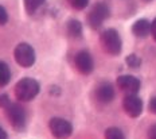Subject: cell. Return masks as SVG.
I'll use <instances>...</instances> for the list:
<instances>
[{"label":"cell","mask_w":156,"mask_h":139,"mask_svg":"<svg viewBox=\"0 0 156 139\" xmlns=\"http://www.w3.org/2000/svg\"><path fill=\"white\" fill-rule=\"evenodd\" d=\"M14 58L22 68H30L35 62V51L28 43H19L14 50Z\"/></svg>","instance_id":"3"},{"label":"cell","mask_w":156,"mask_h":139,"mask_svg":"<svg viewBox=\"0 0 156 139\" xmlns=\"http://www.w3.org/2000/svg\"><path fill=\"white\" fill-rule=\"evenodd\" d=\"M148 139H156V124L148 130Z\"/></svg>","instance_id":"20"},{"label":"cell","mask_w":156,"mask_h":139,"mask_svg":"<svg viewBox=\"0 0 156 139\" xmlns=\"http://www.w3.org/2000/svg\"><path fill=\"white\" fill-rule=\"evenodd\" d=\"M67 33L73 38L81 37V34H82V24L78 20H76V19H73V20H70L67 23Z\"/></svg>","instance_id":"13"},{"label":"cell","mask_w":156,"mask_h":139,"mask_svg":"<svg viewBox=\"0 0 156 139\" xmlns=\"http://www.w3.org/2000/svg\"><path fill=\"white\" fill-rule=\"evenodd\" d=\"M48 128L57 139H67L73 134V126L62 118H53L48 123Z\"/></svg>","instance_id":"6"},{"label":"cell","mask_w":156,"mask_h":139,"mask_svg":"<svg viewBox=\"0 0 156 139\" xmlns=\"http://www.w3.org/2000/svg\"><path fill=\"white\" fill-rule=\"evenodd\" d=\"M126 64H128L129 68H132V69H136V68L140 66V58L137 56H135V54H131V56L126 57Z\"/></svg>","instance_id":"17"},{"label":"cell","mask_w":156,"mask_h":139,"mask_svg":"<svg viewBox=\"0 0 156 139\" xmlns=\"http://www.w3.org/2000/svg\"><path fill=\"white\" fill-rule=\"evenodd\" d=\"M11 80V70L8 65L0 61V86H5Z\"/></svg>","instance_id":"12"},{"label":"cell","mask_w":156,"mask_h":139,"mask_svg":"<svg viewBox=\"0 0 156 139\" xmlns=\"http://www.w3.org/2000/svg\"><path fill=\"white\" fill-rule=\"evenodd\" d=\"M115 88L110 82H102L97 86L96 89V97L101 103H110L115 99Z\"/></svg>","instance_id":"10"},{"label":"cell","mask_w":156,"mask_h":139,"mask_svg":"<svg viewBox=\"0 0 156 139\" xmlns=\"http://www.w3.org/2000/svg\"><path fill=\"white\" fill-rule=\"evenodd\" d=\"M76 68L82 74H90L94 69L93 58L87 51H80L76 56Z\"/></svg>","instance_id":"9"},{"label":"cell","mask_w":156,"mask_h":139,"mask_svg":"<svg viewBox=\"0 0 156 139\" xmlns=\"http://www.w3.org/2000/svg\"><path fill=\"white\" fill-rule=\"evenodd\" d=\"M149 111L152 114H156V97L151 99V101H149Z\"/></svg>","instance_id":"21"},{"label":"cell","mask_w":156,"mask_h":139,"mask_svg":"<svg viewBox=\"0 0 156 139\" xmlns=\"http://www.w3.org/2000/svg\"><path fill=\"white\" fill-rule=\"evenodd\" d=\"M151 34H152V37H154V39L156 41V18L151 23Z\"/></svg>","instance_id":"22"},{"label":"cell","mask_w":156,"mask_h":139,"mask_svg":"<svg viewBox=\"0 0 156 139\" xmlns=\"http://www.w3.org/2000/svg\"><path fill=\"white\" fill-rule=\"evenodd\" d=\"M122 108L128 116L137 118L143 112V101L136 95H126L124 101H122Z\"/></svg>","instance_id":"7"},{"label":"cell","mask_w":156,"mask_h":139,"mask_svg":"<svg viewBox=\"0 0 156 139\" xmlns=\"http://www.w3.org/2000/svg\"><path fill=\"white\" fill-rule=\"evenodd\" d=\"M24 2V8L27 11V14H35V11H38L39 8L43 5V3L46 0H23Z\"/></svg>","instance_id":"14"},{"label":"cell","mask_w":156,"mask_h":139,"mask_svg":"<svg viewBox=\"0 0 156 139\" xmlns=\"http://www.w3.org/2000/svg\"><path fill=\"white\" fill-rule=\"evenodd\" d=\"M105 139H125V137L120 128L110 127L105 131Z\"/></svg>","instance_id":"15"},{"label":"cell","mask_w":156,"mask_h":139,"mask_svg":"<svg viewBox=\"0 0 156 139\" xmlns=\"http://www.w3.org/2000/svg\"><path fill=\"white\" fill-rule=\"evenodd\" d=\"M8 22V12L3 5H0V26L5 24Z\"/></svg>","instance_id":"18"},{"label":"cell","mask_w":156,"mask_h":139,"mask_svg":"<svg viewBox=\"0 0 156 139\" xmlns=\"http://www.w3.org/2000/svg\"><path fill=\"white\" fill-rule=\"evenodd\" d=\"M39 90H41V85L37 80L26 77L15 85V96L20 101H31L38 96Z\"/></svg>","instance_id":"1"},{"label":"cell","mask_w":156,"mask_h":139,"mask_svg":"<svg viewBox=\"0 0 156 139\" xmlns=\"http://www.w3.org/2000/svg\"><path fill=\"white\" fill-rule=\"evenodd\" d=\"M0 139H8V135L5 134V131L0 127Z\"/></svg>","instance_id":"23"},{"label":"cell","mask_w":156,"mask_h":139,"mask_svg":"<svg viewBox=\"0 0 156 139\" xmlns=\"http://www.w3.org/2000/svg\"><path fill=\"white\" fill-rule=\"evenodd\" d=\"M132 33L137 38H145L148 37L151 33V23L147 19H139L137 22H135V24L132 26Z\"/></svg>","instance_id":"11"},{"label":"cell","mask_w":156,"mask_h":139,"mask_svg":"<svg viewBox=\"0 0 156 139\" xmlns=\"http://www.w3.org/2000/svg\"><path fill=\"white\" fill-rule=\"evenodd\" d=\"M67 2L74 9H83L89 4V0H67Z\"/></svg>","instance_id":"16"},{"label":"cell","mask_w":156,"mask_h":139,"mask_svg":"<svg viewBox=\"0 0 156 139\" xmlns=\"http://www.w3.org/2000/svg\"><path fill=\"white\" fill-rule=\"evenodd\" d=\"M4 111L7 114L8 122L11 123L12 127L19 131L23 130L26 126V112H24L23 107L16 104V103H11Z\"/></svg>","instance_id":"5"},{"label":"cell","mask_w":156,"mask_h":139,"mask_svg":"<svg viewBox=\"0 0 156 139\" xmlns=\"http://www.w3.org/2000/svg\"><path fill=\"white\" fill-rule=\"evenodd\" d=\"M109 14L110 12L108 5L104 4V3H97V4L93 5L92 11L87 14V23L94 30H98L105 22V19H108Z\"/></svg>","instance_id":"4"},{"label":"cell","mask_w":156,"mask_h":139,"mask_svg":"<svg viewBox=\"0 0 156 139\" xmlns=\"http://www.w3.org/2000/svg\"><path fill=\"white\" fill-rule=\"evenodd\" d=\"M100 42H101L102 49L110 56H117L121 51V38L115 28H106L105 31H102Z\"/></svg>","instance_id":"2"},{"label":"cell","mask_w":156,"mask_h":139,"mask_svg":"<svg viewBox=\"0 0 156 139\" xmlns=\"http://www.w3.org/2000/svg\"><path fill=\"white\" fill-rule=\"evenodd\" d=\"M11 104V100H9V97L5 93H3V95H0V108L5 109L7 107Z\"/></svg>","instance_id":"19"},{"label":"cell","mask_w":156,"mask_h":139,"mask_svg":"<svg viewBox=\"0 0 156 139\" xmlns=\"http://www.w3.org/2000/svg\"><path fill=\"white\" fill-rule=\"evenodd\" d=\"M117 86L126 95H136L140 89V81L135 76L124 74V76H120L117 79Z\"/></svg>","instance_id":"8"}]
</instances>
